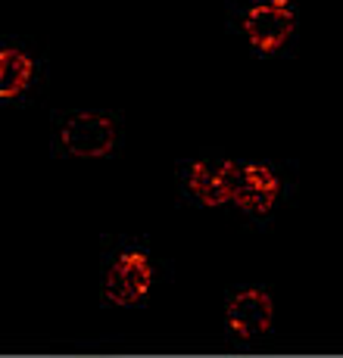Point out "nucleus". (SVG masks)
Instances as JSON below:
<instances>
[{"instance_id":"obj_3","label":"nucleus","mask_w":343,"mask_h":358,"mask_svg":"<svg viewBox=\"0 0 343 358\" xmlns=\"http://www.w3.org/2000/svg\"><path fill=\"white\" fill-rule=\"evenodd\" d=\"M281 196V178L262 162H246L237 169L231 203L246 215H269Z\"/></svg>"},{"instance_id":"obj_1","label":"nucleus","mask_w":343,"mask_h":358,"mask_svg":"<svg viewBox=\"0 0 343 358\" xmlns=\"http://www.w3.org/2000/svg\"><path fill=\"white\" fill-rule=\"evenodd\" d=\"M153 284V265H150L147 252L128 250L106 268L103 278V299L113 306H134L150 293Z\"/></svg>"},{"instance_id":"obj_5","label":"nucleus","mask_w":343,"mask_h":358,"mask_svg":"<svg viewBox=\"0 0 343 358\" xmlns=\"http://www.w3.org/2000/svg\"><path fill=\"white\" fill-rule=\"evenodd\" d=\"M237 162L231 159H197L188 169V190L209 209L228 206L237 181Z\"/></svg>"},{"instance_id":"obj_2","label":"nucleus","mask_w":343,"mask_h":358,"mask_svg":"<svg viewBox=\"0 0 343 358\" xmlns=\"http://www.w3.org/2000/svg\"><path fill=\"white\" fill-rule=\"evenodd\" d=\"M63 150L75 159H103L115 147V125L109 115L100 113H78L66 119L59 131Z\"/></svg>"},{"instance_id":"obj_4","label":"nucleus","mask_w":343,"mask_h":358,"mask_svg":"<svg viewBox=\"0 0 343 358\" xmlns=\"http://www.w3.org/2000/svg\"><path fill=\"white\" fill-rule=\"evenodd\" d=\"M297 29L290 6H250L244 16V34L259 53H278Z\"/></svg>"},{"instance_id":"obj_7","label":"nucleus","mask_w":343,"mask_h":358,"mask_svg":"<svg viewBox=\"0 0 343 358\" xmlns=\"http://www.w3.org/2000/svg\"><path fill=\"white\" fill-rule=\"evenodd\" d=\"M34 59L19 47H0V100H16L29 91Z\"/></svg>"},{"instance_id":"obj_6","label":"nucleus","mask_w":343,"mask_h":358,"mask_svg":"<svg viewBox=\"0 0 343 358\" xmlns=\"http://www.w3.org/2000/svg\"><path fill=\"white\" fill-rule=\"evenodd\" d=\"M274 302L265 290H240L228 302V327L234 330L240 340L262 336L272 327Z\"/></svg>"},{"instance_id":"obj_8","label":"nucleus","mask_w":343,"mask_h":358,"mask_svg":"<svg viewBox=\"0 0 343 358\" xmlns=\"http://www.w3.org/2000/svg\"><path fill=\"white\" fill-rule=\"evenodd\" d=\"M253 6H290V0H253Z\"/></svg>"}]
</instances>
